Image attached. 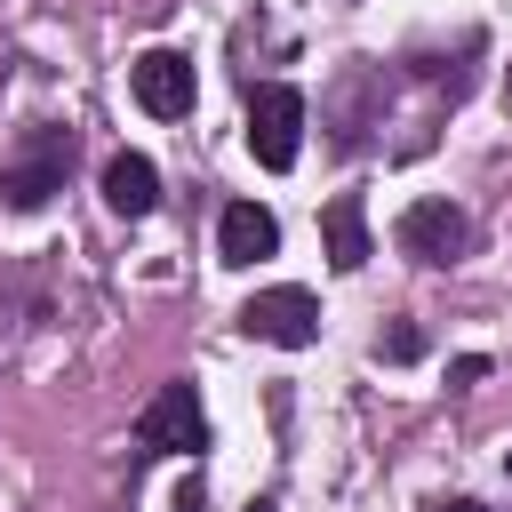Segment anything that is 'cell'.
<instances>
[{"mask_svg": "<svg viewBox=\"0 0 512 512\" xmlns=\"http://www.w3.org/2000/svg\"><path fill=\"white\" fill-rule=\"evenodd\" d=\"M72 168H80V128H64V120L16 128V144L0 152V208H8V216L48 208V200L72 184Z\"/></svg>", "mask_w": 512, "mask_h": 512, "instance_id": "6da1fadb", "label": "cell"}, {"mask_svg": "<svg viewBox=\"0 0 512 512\" xmlns=\"http://www.w3.org/2000/svg\"><path fill=\"white\" fill-rule=\"evenodd\" d=\"M136 464H160V456H200L208 448V408H200V384L192 376H168L144 408H136Z\"/></svg>", "mask_w": 512, "mask_h": 512, "instance_id": "7a4b0ae2", "label": "cell"}, {"mask_svg": "<svg viewBox=\"0 0 512 512\" xmlns=\"http://www.w3.org/2000/svg\"><path fill=\"white\" fill-rule=\"evenodd\" d=\"M248 152L272 176L296 168V152H304V88H288V80H256L248 88Z\"/></svg>", "mask_w": 512, "mask_h": 512, "instance_id": "3957f363", "label": "cell"}, {"mask_svg": "<svg viewBox=\"0 0 512 512\" xmlns=\"http://www.w3.org/2000/svg\"><path fill=\"white\" fill-rule=\"evenodd\" d=\"M392 240H400V256H416V264L448 272V264H464V256H472V216H464L456 200H408V208H400V224H392Z\"/></svg>", "mask_w": 512, "mask_h": 512, "instance_id": "277c9868", "label": "cell"}, {"mask_svg": "<svg viewBox=\"0 0 512 512\" xmlns=\"http://www.w3.org/2000/svg\"><path fill=\"white\" fill-rule=\"evenodd\" d=\"M240 336H256L272 352H312L320 344V296L312 288H256L240 304Z\"/></svg>", "mask_w": 512, "mask_h": 512, "instance_id": "5b68a950", "label": "cell"}, {"mask_svg": "<svg viewBox=\"0 0 512 512\" xmlns=\"http://www.w3.org/2000/svg\"><path fill=\"white\" fill-rule=\"evenodd\" d=\"M128 88H136V104H144L152 120H192V104H200L192 56H176V48H144V56L128 64Z\"/></svg>", "mask_w": 512, "mask_h": 512, "instance_id": "8992f818", "label": "cell"}, {"mask_svg": "<svg viewBox=\"0 0 512 512\" xmlns=\"http://www.w3.org/2000/svg\"><path fill=\"white\" fill-rule=\"evenodd\" d=\"M216 256H224V264H264V256H280V216L256 208V200H232V208L216 216Z\"/></svg>", "mask_w": 512, "mask_h": 512, "instance_id": "52a82bcc", "label": "cell"}, {"mask_svg": "<svg viewBox=\"0 0 512 512\" xmlns=\"http://www.w3.org/2000/svg\"><path fill=\"white\" fill-rule=\"evenodd\" d=\"M320 248H328V264L336 272H360L376 248H368V200L360 192H336L328 208H320Z\"/></svg>", "mask_w": 512, "mask_h": 512, "instance_id": "ba28073f", "label": "cell"}, {"mask_svg": "<svg viewBox=\"0 0 512 512\" xmlns=\"http://www.w3.org/2000/svg\"><path fill=\"white\" fill-rule=\"evenodd\" d=\"M104 208L128 216V224L152 216V208H160V168H152L144 152H112V160H104Z\"/></svg>", "mask_w": 512, "mask_h": 512, "instance_id": "9c48e42d", "label": "cell"}, {"mask_svg": "<svg viewBox=\"0 0 512 512\" xmlns=\"http://www.w3.org/2000/svg\"><path fill=\"white\" fill-rule=\"evenodd\" d=\"M376 360H392V368H408V360H424V328H416V320H392V328L376 336Z\"/></svg>", "mask_w": 512, "mask_h": 512, "instance_id": "30bf717a", "label": "cell"}, {"mask_svg": "<svg viewBox=\"0 0 512 512\" xmlns=\"http://www.w3.org/2000/svg\"><path fill=\"white\" fill-rule=\"evenodd\" d=\"M480 376H488V352H464V360H448V384H456V392H464V384H480Z\"/></svg>", "mask_w": 512, "mask_h": 512, "instance_id": "8fae6325", "label": "cell"}, {"mask_svg": "<svg viewBox=\"0 0 512 512\" xmlns=\"http://www.w3.org/2000/svg\"><path fill=\"white\" fill-rule=\"evenodd\" d=\"M176 512H208V488H200V480H184V488H176Z\"/></svg>", "mask_w": 512, "mask_h": 512, "instance_id": "7c38bea8", "label": "cell"}, {"mask_svg": "<svg viewBox=\"0 0 512 512\" xmlns=\"http://www.w3.org/2000/svg\"><path fill=\"white\" fill-rule=\"evenodd\" d=\"M432 512H496V504H480V496H440Z\"/></svg>", "mask_w": 512, "mask_h": 512, "instance_id": "4fadbf2b", "label": "cell"}, {"mask_svg": "<svg viewBox=\"0 0 512 512\" xmlns=\"http://www.w3.org/2000/svg\"><path fill=\"white\" fill-rule=\"evenodd\" d=\"M248 512H280V504H272V496H248Z\"/></svg>", "mask_w": 512, "mask_h": 512, "instance_id": "5bb4252c", "label": "cell"}]
</instances>
